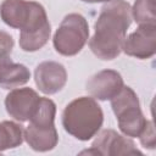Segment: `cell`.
I'll use <instances>...</instances> for the list:
<instances>
[{
	"label": "cell",
	"instance_id": "obj_1",
	"mask_svg": "<svg viewBox=\"0 0 156 156\" xmlns=\"http://www.w3.org/2000/svg\"><path fill=\"white\" fill-rule=\"evenodd\" d=\"M132 20V7L126 0L105 2L94 26L95 33L89 40L91 52L105 61L116 58L122 51V44Z\"/></svg>",
	"mask_w": 156,
	"mask_h": 156
},
{
	"label": "cell",
	"instance_id": "obj_2",
	"mask_svg": "<svg viewBox=\"0 0 156 156\" xmlns=\"http://www.w3.org/2000/svg\"><path fill=\"white\" fill-rule=\"evenodd\" d=\"M104 122L101 106L94 98L80 96L71 101L62 112L65 130L78 140L87 141L95 136Z\"/></svg>",
	"mask_w": 156,
	"mask_h": 156
},
{
	"label": "cell",
	"instance_id": "obj_3",
	"mask_svg": "<svg viewBox=\"0 0 156 156\" xmlns=\"http://www.w3.org/2000/svg\"><path fill=\"white\" fill-rule=\"evenodd\" d=\"M55 115V102L49 98H39L29 118V124L23 130L24 140L34 151H50L57 145L58 134L54 123Z\"/></svg>",
	"mask_w": 156,
	"mask_h": 156
},
{
	"label": "cell",
	"instance_id": "obj_4",
	"mask_svg": "<svg viewBox=\"0 0 156 156\" xmlns=\"http://www.w3.org/2000/svg\"><path fill=\"white\" fill-rule=\"evenodd\" d=\"M111 107L117 118L119 130L129 138H139L147 119L144 117L138 95L130 87H124L111 99Z\"/></svg>",
	"mask_w": 156,
	"mask_h": 156
},
{
	"label": "cell",
	"instance_id": "obj_5",
	"mask_svg": "<svg viewBox=\"0 0 156 156\" xmlns=\"http://www.w3.org/2000/svg\"><path fill=\"white\" fill-rule=\"evenodd\" d=\"M89 39L88 21L80 13L67 15L56 29L52 44L62 56H74L82 51Z\"/></svg>",
	"mask_w": 156,
	"mask_h": 156
},
{
	"label": "cell",
	"instance_id": "obj_6",
	"mask_svg": "<svg viewBox=\"0 0 156 156\" xmlns=\"http://www.w3.org/2000/svg\"><path fill=\"white\" fill-rule=\"evenodd\" d=\"M51 26L43 5L35 4L29 22L20 33V48L26 52L40 50L50 39Z\"/></svg>",
	"mask_w": 156,
	"mask_h": 156
},
{
	"label": "cell",
	"instance_id": "obj_7",
	"mask_svg": "<svg viewBox=\"0 0 156 156\" xmlns=\"http://www.w3.org/2000/svg\"><path fill=\"white\" fill-rule=\"evenodd\" d=\"M82 154H94L102 156H119V155H143L136 149L134 141L128 136L118 134L113 129H104L93 141L89 150Z\"/></svg>",
	"mask_w": 156,
	"mask_h": 156
},
{
	"label": "cell",
	"instance_id": "obj_8",
	"mask_svg": "<svg viewBox=\"0 0 156 156\" xmlns=\"http://www.w3.org/2000/svg\"><path fill=\"white\" fill-rule=\"evenodd\" d=\"M122 50L139 60L152 57L156 52V24H139L136 30L124 38Z\"/></svg>",
	"mask_w": 156,
	"mask_h": 156
},
{
	"label": "cell",
	"instance_id": "obj_9",
	"mask_svg": "<svg viewBox=\"0 0 156 156\" xmlns=\"http://www.w3.org/2000/svg\"><path fill=\"white\" fill-rule=\"evenodd\" d=\"M34 80L38 89L45 95L58 93L67 83V72L63 65L56 61H44L34 71Z\"/></svg>",
	"mask_w": 156,
	"mask_h": 156
},
{
	"label": "cell",
	"instance_id": "obj_10",
	"mask_svg": "<svg viewBox=\"0 0 156 156\" xmlns=\"http://www.w3.org/2000/svg\"><path fill=\"white\" fill-rule=\"evenodd\" d=\"M123 85V78L117 71L102 69L88 79L85 89L91 98L106 101L117 95Z\"/></svg>",
	"mask_w": 156,
	"mask_h": 156
},
{
	"label": "cell",
	"instance_id": "obj_11",
	"mask_svg": "<svg viewBox=\"0 0 156 156\" xmlns=\"http://www.w3.org/2000/svg\"><path fill=\"white\" fill-rule=\"evenodd\" d=\"M39 95L32 88L12 89L5 98V107L7 113L16 121H29L38 101Z\"/></svg>",
	"mask_w": 156,
	"mask_h": 156
},
{
	"label": "cell",
	"instance_id": "obj_12",
	"mask_svg": "<svg viewBox=\"0 0 156 156\" xmlns=\"http://www.w3.org/2000/svg\"><path fill=\"white\" fill-rule=\"evenodd\" d=\"M37 1L27 0H4L0 5V17L7 26L23 29L29 22Z\"/></svg>",
	"mask_w": 156,
	"mask_h": 156
},
{
	"label": "cell",
	"instance_id": "obj_13",
	"mask_svg": "<svg viewBox=\"0 0 156 156\" xmlns=\"http://www.w3.org/2000/svg\"><path fill=\"white\" fill-rule=\"evenodd\" d=\"M29 78L30 72L22 63L10 62L0 68V87L2 89H15L24 85Z\"/></svg>",
	"mask_w": 156,
	"mask_h": 156
},
{
	"label": "cell",
	"instance_id": "obj_14",
	"mask_svg": "<svg viewBox=\"0 0 156 156\" xmlns=\"http://www.w3.org/2000/svg\"><path fill=\"white\" fill-rule=\"evenodd\" d=\"M23 139V128L20 124L12 121L0 122V152L20 146Z\"/></svg>",
	"mask_w": 156,
	"mask_h": 156
},
{
	"label": "cell",
	"instance_id": "obj_15",
	"mask_svg": "<svg viewBox=\"0 0 156 156\" xmlns=\"http://www.w3.org/2000/svg\"><path fill=\"white\" fill-rule=\"evenodd\" d=\"M132 17L138 24H156L155 0H135Z\"/></svg>",
	"mask_w": 156,
	"mask_h": 156
},
{
	"label": "cell",
	"instance_id": "obj_16",
	"mask_svg": "<svg viewBox=\"0 0 156 156\" xmlns=\"http://www.w3.org/2000/svg\"><path fill=\"white\" fill-rule=\"evenodd\" d=\"M12 49H13L12 37L6 32L0 30V68L12 62L11 60Z\"/></svg>",
	"mask_w": 156,
	"mask_h": 156
},
{
	"label": "cell",
	"instance_id": "obj_17",
	"mask_svg": "<svg viewBox=\"0 0 156 156\" xmlns=\"http://www.w3.org/2000/svg\"><path fill=\"white\" fill-rule=\"evenodd\" d=\"M140 143L146 149H154L156 144V134H155V128L152 121H147L144 130L139 135Z\"/></svg>",
	"mask_w": 156,
	"mask_h": 156
},
{
	"label": "cell",
	"instance_id": "obj_18",
	"mask_svg": "<svg viewBox=\"0 0 156 156\" xmlns=\"http://www.w3.org/2000/svg\"><path fill=\"white\" fill-rule=\"evenodd\" d=\"M83 2H89V4H95V2H107L110 0H82Z\"/></svg>",
	"mask_w": 156,
	"mask_h": 156
}]
</instances>
